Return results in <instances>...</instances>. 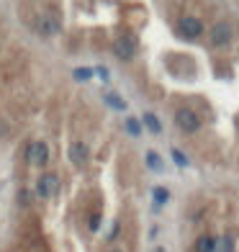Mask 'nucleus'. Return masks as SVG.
<instances>
[{
	"label": "nucleus",
	"mask_w": 239,
	"mask_h": 252,
	"mask_svg": "<svg viewBox=\"0 0 239 252\" xmlns=\"http://www.w3.org/2000/svg\"><path fill=\"white\" fill-rule=\"evenodd\" d=\"M144 126H147V129H149V131H154V134H159V131H162V124H159L157 121V116H154V113H144Z\"/></svg>",
	"instance_id": "10"
},
{
	"label": "nucleus",
	"mask_w": 239,
	"mask_h": 252,
	"mask_svg": "<svg viewBox=\"0 0 239 252\" xmlns=\"http://www.w3.org/2000/svg\"><path fill=\"white\" fill-rule=\"evenodd\" d=\"M106 103H108L111 108H116V111H126V100H121L116 93H108L106 95Z\"/></svg>",
	"instance_id": "13"
},
{
	"label": "nucleus",
	"mask_w": 239,
	"mask_h": 252,
	"mask_svg": "<svg viewBox=\"0 0 239 252\" xmlns=\"http://www.w3.org/2000/svg\"><path fill=\"white\" fill-rule=\"evenodd\" d=\"M152 196H154V203H157V206H162V203L170 201V190L162 188V186H157V188L152 190Z\"/></svg>",
	"instance_id": "11"
},
{
	"label": "nucleus",
	"mask_w": 239,
	"mask_h": 252,
	"mask_svg": "<svg viewBox=\"0 0 239 252\" xmlns=\"http://www.w3.org/2000/svg\"><path fill=\"white\" fill-rule=\"evenodd\" d=\"M136 49H139V41H136L134 33H121V36H116V41H113V54L123 62L134 60Z\"/></svg>",
	"instance_id": "1"
},
{
	"label": "nucleus",
	"mask_w": 239,
	"mask_h": 252,
	"mask_svg": "<svg viewBox=\"0 0 239 252\" xmlns=\"http://www.w3.org/2000/svg\"><path fill=\"white\" fill-rule=\"evenodd\" d=\"M123 129H126L131 136H139L142 134V126H139V121H136V119H126V121H123Z\"/></svg>",
	"instance_id": "15"
},
{
	"label": "nucleus",
	"mask_w": 239,
	"mask_h": 252,
	"mask_svg": "<svg viewBox=\"0 0 239 252\" xmlns=\"http://www.w3.org/2000/svg\"><path fill=\"white\" fill-rule=\"evenodd\" d=\"M147 165H149V170H154V173H159L162 170V159H159V155L157 152H147Z\"/></svg>",
	"instance_id": "14"
},
{
	"label": "nucleus",
	"mask_w": 239,
	"mask_h": 252,
	"mask_svg": "<svg viewBox=\"0 0 239 252\" xmlns=\"http://www.w3.org/2000/svg\"><path fill=\"white\" fill-rule=\"evenodd\" d=\"M57 188H60L57 175L54 173H44L39 178V183H36V196L39 198H49V196H54V193H57Z\"/></svg>",
	"instance_id": "6"
},
{
	"label": "nucleus",
	"mask_w": 239,
	"mask_h": 252,
	"mask_svg": "<svg viewBox=\"0 0 239 252\" xmlns=\"http://www.w3.org/2000/svg\"><path fill=\"white\" fill-rule=\"evenodd\" d=\"M196 252H216V237L201 234V237L196 239Z\"/></svg>",
	"instance_id": "9"
},
{
	"label": "nucleus",
	"mask_w": 239,
	"mask_h": 252,
	"mask_svg": "<svg viewBox=\"0 0 239 252\" xmlns=\"http://www.w3.org/2000/svg\"><path fill=\"white\" fill-rule=\"evenodd\" d=\"M18 203H21V206H29V203H31L29 190H21V193H18Z\"/></svg>",
	"instance_id": "19"
},
{
	"label": "nucleus",
	"mask_w": 239,
	"mask_h": 252,
	"mask_svg": "<svg viewBox=\"0 0 239 252\" xmlns=\"http://www.w3.org/2000/svg\"><path fill=\"white\" fill-rule=\"evenodd\" d=\"M72 75H75V80H80V83H85V80L93 77V70H90V67H77V70H75Z\"/></svg>",
	"instance_id": "16"
},
{
	"label": "nucleus",
	"mask_w": 239,
	"mask_h": 252,
	"mask_svg": "<svg viewBox=\"0 0 239 252\" xmlns=\"http://www.w3.org/2000/svg\"><path fill=\"white\" fill-rule=\"evenodd\" d=\"M178 29L188 39H198L203 33V24H201V18H196V16H183V18H180V24H178Z\"/></svg>",
	"instance_id": "5"
},
{
	"label": "nucleus",
	"mask_w": 239,
	"mask_h": 252,
	"mask_svg": "<svg viewBox=\"0 0 239 252\" xmlns=\"http://www.w3.org/2000/svg\"><path fill=\"white\" fill-rule=\"evenodd\" d=\"M36 29H39L41 36H57V33L62 31V21L57 18L54 13H41V18H39Z\"/></svg>",
	"instance_id": "4"
},
{
	"label": "nucleus",
	"mask_w": 239,
	"mask_h": 252,
	"mask_svg": "<svg viewBox=\"0 0 239 252\" xmlns=\"http://www.w3.org/2000/svg\"><path fill=\"white\" fill-rule=\"evenodd\" d=\"M26 157H29V165L33 167H44L49 162V147L44 142H31L29 150H26Z\"/></svg>",
	"instance_id": "3"
},
{
	"label": "nucleus",
	"mask_w": 239,
	"mask_h": 252,
	"mask_svg": "<svg viewBox=\"0 0 239 252\" xmlns=\"http://www.w3.org/2000/svg\"><path fill=\"white\" fill-rule=\"evenodd\" d=\"M173 159H175V165H178V167H188V157L180 152V150H173Z\"/></svg>",
	"instance_id": "17"
},
{
	"label": "nucleus",
	"mask_w": 239,
	"mask_h": 252,
	"mask_svg": "<svg viewBox=\"0 0 239 252\" xmlns=\"http://www.w3.org/2000/svg\"><path fill=\"white\" fill-rule=\"evenodd\" d=\"M100 77H103V80H108V70H106V67H98V70H95Z\"/></svg>",
	"instance_id": "20"
},
{
	"label": "nucleus",
	"mask_w": 239,
	"mask_h": 252,
	"mask_svg": "<svg viewBox=\"0 0 239 252\" xmlns=\"http://www.w3.org/2000/svg\"><path fill=\"white\" fill-rule=\"evenodd\" d=\"M70 162L72 165H77V167H83L85 162H88V157H90V150H88V144L85 142H72L70 144Z\"/></svg>",
	"instance_id": "8"
},
{
	"label": "nucleus",
	"mask_w": 239,
	"mask_h": 252,
	"mask_svg": "<svg viewBox=\"0 0 239 252\" xmlns=\"http://www.w3.org/2000/svg\"><path fill=\"white\" fill-rule=\"evenodd\" d=\"M216 252H234V239L232 237L216 239Z\"/></svg>",
	"instance_id": "12"
},
{
	"label": "nucleus",
	"mask_w": 239,
	"mask_h": 252,
	"mask_svg": "<svg viewBox=\"0 0 239 252\" xmlns=\"http://www.w3.org/2000/svg\"><path fill=\"white\" fill-rule=\"evenodd\" d=\"M232 41V24H226V21H219L213 29H211V44L216 47H224V44Z\"/></svg>",
	"instance_id": "7"
},
{
	"label": "nucleus",
	"mask_w": 239,
	"mask_h": 252,
	"mask_svg": "<svg viewBox=\"0 0 239 252\" xmlns=\"http://www.w3.org/2000/svg\"><path fill=\"white\" fill-rule=\"evenodd\" d=\"M175 124H178L183 131H188V134H196V131L201 129V119H198L190 108H178V111H175Z\"/></svg>",
	"instance_id": "2"
},
{
	"label": "nucleus",
	"mask_w": 239,
	"mask_h": 252,
	"mask_svg": "<svg viewBox=\"0 0 239 252\" xmlns=\"http://www.w3.org/2000/svg\"><path fill=\"white\" fill-rule=\"evenodd\" d=\"M113 252H119V250H113Z\"/></svg>",
	"instance_id": "21"
},
{
	"label": "nucleus",
	"mask_w": 239,
	"mask_h": 252,
	"mask_svg": "<svg viewBox=\"0 0 239 252\" xmlns=\"http://www.w3.org/2000/svg\"><path fill=\"white\" fill-rule=\"evenodd\" d=\"M100 229V214H93L90 216V232H98Z\"/></svg>",
	"instance_id": "18"
}]
</instances>
